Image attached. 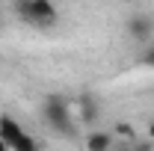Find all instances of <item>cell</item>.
<instances>
[{
    "label": "cell",
    "mask_w": 154,
    "mask_h": 151,
    "mask_svg": "<svg viewBox=\"0 0 154 151\" xmlns=\"http://www.w3.org/2000/svg\"><path fill=\"white\" fill-rule=\"evenodd\" d=\"M42 122L57 136H65V139L77 136V119L71 116V107L62 95H48L42 101Z\"/></svg>",
    "instance_id": "1"
},
{
    "label": "cell",
    "mask_w": 154,
    "mask_h": 151,
    "mask_svg": "<svg viewBox=\"0 0 154 151\" xmlns=\"http://www.w3.org/2000/svg\"><path fill=\"white\" fill-rule=\"evenodd\" d=\"M142 62H145V65H151V68H154V45L148 48V51H145V54H142Z\"/></svg>",
    "instance_id": "7"
},
{
    "label": "cell",
    "mask_w": 154,
    "mask_h": 151,
    "mask_svg": "<svg viewBox=\"0 0 154 151\" xmlns=\"http://www.w3.org/2000/svg\"><path fill=\"white\" fill-rule=\"evenodd\" d=\"M38 151H42V148H38Z\"/></svg>",
    "instance_id": "9"
},
{
    "label": "cell",
    "mask_w": 154,
    "mask_h": 151,
    "mask_svg": "<svg viewBox=\"0 0 154 151\" xmlns=\"http://www.w3.org/2000/svg\"><path fill=\"white\" fill-rule=\"evenodd\" d=\"M98 116V104L92 95H80L77 98V122H95Z\"/></svg>",
    "instance_id": "5"
},
{
    "label": "cell",
    "mask_w": 154,
    "mask_h": 151,
    "mask_svg": "<svg viewBox=\"0 0 154 151\" xmlns=\"http://www.w3.org/2000/svg\"><path fill=\"white\" fill-rule=\"evenodd\" d=\"M128 30H131V36L134 39H139V42H145V39L151 36V18L148 15H134V18L128 21Z\"/></svg>",
    "instance_id": "4"
},
{
    "label": "cell",
    "mask_w": 154,
    "mask_h": 151,
    "mask_svg": "<svg viewBox=\"0 0 154 151\" xmlns=\"http://www.w3.org/2000/svg\"><path fill=\"white\" fill-rule=\"evenodd\" d=\"M0 139L6 142L9 151H38L36 139L18 125V119L12 116H0Z\"/></svg>",
    "instance_id": "3"
},
{
    "label": "cell",
    "mask_w": 154,
    "mask_h": 151,
    "mask_svg": "<svg viewBox=\"0 0 154 151\" xmlns=\"http://www.w3.org/2000/svg\"><path fill=\"white\" fill-rule=\"evenodd\" d=\"M0 151H9V148H6V142H3V139H0Z\"/></svg>",
    "instance_id": "8"
},
{
    "label": "cell",
    "mask_w": 154,
    "mask_h": 151,
    "mask_svg": "<svg viewBox=\"0 0 154 151\" xmlns=\"http://www.w3.org/2000/svg\"><path fill=\"white\" fill-rule=\"evenodd\" d=\"M15 12H18V18L24 24H33V27H51L59 18L57 6L48 3V0H21L15 6Z\"/></svg>",
    "instance_id": "2"
},
{
    "label": "cell",
    "mask_w": 154,
    "mask_h": 151,
    "mask_svg": "<svg viewBox=\"0 0 154 151\" xmlns=\"http://www.w3.org/2000/svg\"><path fill=\"white\" fill-rule=\"evenodd\" d=\"M113 136H110V133H89V139H86V148L89 151H113Z\"/></svg>",
    "instance_id": "6"
}]
</instances>
